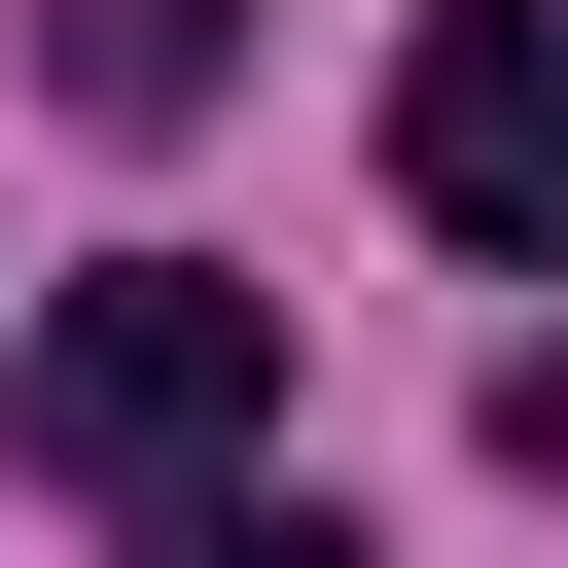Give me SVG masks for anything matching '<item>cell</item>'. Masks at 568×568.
<instances>
[{
    "label": "cell",
    "instance_id": "3957f363",
    "mask_svg": "<svg viewBox=\"0 0 568 568\" xmlns=\"http://www.w3.org/2000/svg\"><path fill=\"white\" fill-rule=\"evenodd\" d=\"M36 71H71V106H106V142H178V106H213V71H248V0H71V36H36Z\"/></svg>",
    "mask_w": 568,
    "mask_h": 568
},
{
    "label": "cell",
    "instance_id": "277c9868",
    "mask_svg": "<svg viewBox=\"0 0 568 568\" xmlns=\"http://www.w3.org/2000/svg\"><path fill=\"white\" fill-rule=\"evenodd\" d=\"M142 568H355L320 497H142Z\"/></svg>",
    "mask_w": 568,
    "mask_h": 568
},
{
    "label": "cell",
    "instance_id": "5b68a950",
    "mask_svg": "<svg viewBox=\"0 0 568 568\" xmlns=\"http://www.w3.org/2000/svg\"><path fill=\"white\" fill-rule=\"evenodd\" d=\"M497 462H532V497H568V355H497Z\"/></svg>",
    "mask_w": 568,
    "mask_h": 568
},
{
    "label": "cell",
    "instance_id": "7a4b0ae2",
    "mask_svg": "<svg viewBox=\"0 0 568 568\" xmlns=\"http://www.w3.org/2000/svg\"><path fill=\"white\" fill-rule=\"evenodd\" d=\"M390 213L426 248H568V0H426L390 36Z\"/></svg>",
    "mask_w": 568,
    "mask_h": 568
},
{
    "label": "cell",
    "instance_id": "6da1fadb",
    "mask_svg": "<svg viewBox=\"0 0 568 568\" xmlns=\"http://www.w3.org/2000/svg\"><path fill=\"white\" fill-rule=\"evenodd\" d=\"M248 426H284V284H213V248H106L0 355V462H71V497H213Z\"/></svg>",
    "mask_w": 568,
    "mask_h": 568
}]
</instances>
